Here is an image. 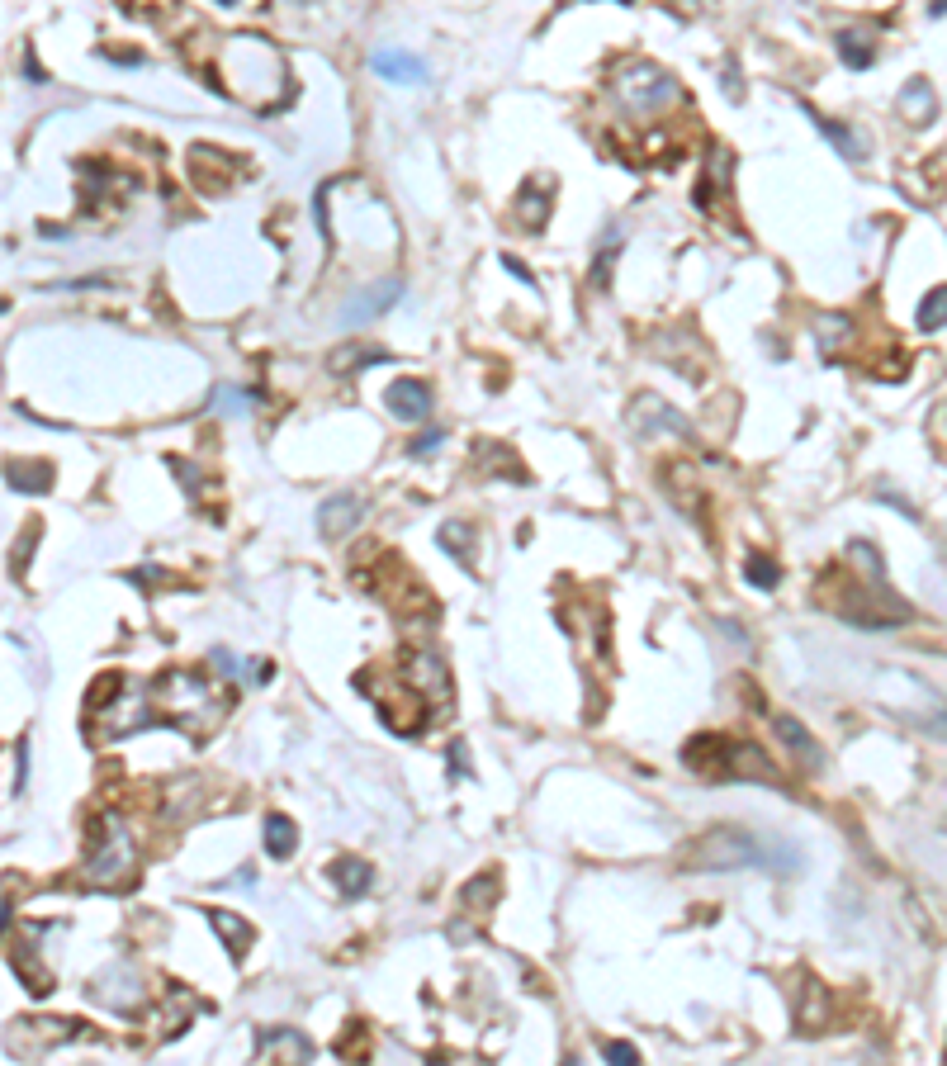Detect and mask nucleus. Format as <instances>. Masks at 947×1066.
<instances>
[{"mask_svg": "<svg viewBox=\"0 0 947 1066\" xmlns=\"http://www.w3.org/2000/svg\"><path fill=\"white\" fill-rule=\"evenodd\" d=\"M687 868H706V872H734V868H772V872H801V853L782 844V839H758L749 830H734V825H720V830L701 834L697 844L687 849Z\"/></svg>", "mask_w": 947, "mask_h": 1066, "instance_id": "obj_1", "label": "nucleus"}, {"mask_svg": "<svg viewBox=\"0 0 947 1066\" xmlns=\"http://www.w3.org/2000/svg\"><path fill=\"white\" fill-rule=\"evenodd\" d=\"M152 702H157V711H166L176 725H185L195 740H204V735L228 716V697H223L209 678H199V673H190V669L161 673L157 687H152Z\"/></svg>", "mask_w": 947, "mask_h": 1066, "instance_id": "obj_2", "label": "nucleus"}, {"mask_svg": "<svg viewBox=\"0 0 947 1066\" xmlns=\"http://www.w3.org/2000/svg\"><path fill=\"white\" fill-rule=\"evenodd\" d=\"M90 886H128L138 877V839H133V825L128 815L119 811H100L95 825H90V853H86V868H81Z\"/></svg>", "mask_w": 947, "mask_h": 1066, "instance_id": "obj_3", "label": "nucleus"}, {"mask_svg": "<svg viewBox=\"0 0 947 1066\" xmlns=\"http://www.w3.org/2000/svg\"><path fill=\"white\" fill-rule=\"evenodd\" d=\"M611 91H616L621 109H626L635 124H654V119H663L673 105H682L678 76L663 72L659 62H644V57H635V62H626V67H616Z\"/></svg>", "mask_w": 947, "mask_h": 1066, "instance_id": "obj_4", "label": "nucleus"}, {"mask_svg": "<svg viewBox=\"0 0 947 1066\" xmlns=\"http://www.w3.org/2000/svg\"><path fill=\"white\" fill-rule=\"evenodd\" d=\"M90 702H95V725H100V735H105V740H119V735H128V730H147V725L157 721L152 687L128 683V678H119V673L100 678V692H95Z\"/></svg>", "mask_w": 947, "mask_h": 1066, "instance_id": "obj_5", "label": "nucleus"}, {"mask_svg": "<svg viewBox=\"0 0 947 1066\" xmlns=\"http://www.w3.org/2000/svg\"><path fill=\"white\" fill-rule=\"evenodd\" d=\"M356 683L365 687V697H370V702H375L379 711H384V721L394 725V730H403V735H412L417 725L427 721L431 706L422 702V697H417V687H412L408 678H398V683H384V678H379V669H370V673H360Z\"/></svg>", "mask_w": 947, "mask_h": 1066, "instance_id": "obj_6", "label": "nucleus"}, {"mask_svg": "<svg viewBox=\"0 0 947 1066\" xmlns=\"http://www.w3.org/2000/svg\"><path fill=\"white\" fill-rule=\"evenodd\" d=\"M711 749L725 763H730V768H725V777H744V782H768V787H782V777H777L772 759L763 754V749H758V744H734V740H720V735H711Z\"/></svg>", "mask_w": 947, "mask_h": 1066, "instance_id": "obj_7", "label": "nucleus"}, {"mask_svg": "<svg viewBox=\"0 0 947 1066\" xmlns=\"http://www.w3.org/2000/svg\"><path fill=\"white\" fill-rule=\"evenodd\" d=\"M403 678L417 687V697L427 706H450V673H446V664H441L436 650H412Z\"/></svg>", "mask_w": 947, "mask_h": 1066, "instance_id": "obj_8", "label": "nucleus"}, {"mask_svg": "<svg viewBox=\"0 0 947 1066\" xmlns=\"http://www.w3.org/2000/svg\"><path fill=\"white\" fill-rule=\"evenodd\" d=\"M403 299V280L398 275H389V280H379V285H370V290H360L346 299V308H341V327H365L375 323L379 313H389V308Z\"/></svg>", "mask_w": 947, "mask_h": 1066, "instance_id": "obj_9", "label": "nucleus"}, {"mask_svg": "<svg viewBox=\"0 0 947 1066\" xmlns=\"http://www.w3.org/2000/svg\"><path fill=\"white\" fill-rule=\"evenodd\" d=\"M730 152L725 147H711V157H706V171H701V185H697V204L706 209V214H715L720 209V199L730 195Z\"/></svg>", "mask_w": 947, "mask_h": 1066, "instance_id": "obj_10", "label": "nucleus"}, {"mask_svg": "<svg viewBox=\"0 0 947 1066\" xmlns=\"http://www.w3.org/2000/svg\"><path fill=\"white\" fill-rule=\"evenodd\" d=\"M360 517H365V503L360 498H351V493H341V498H327L318 512V531L322 536H332V541H341V536H351L360 526Z\"/></svg>", "mask_w": 947, "mask_h": 1066, "instance_id": "obj_11", "label": "nucleus"}, {"mask_svg": "<svg viewBox=\"0 0 947 1066\" xmlns=\"http://www.w3.org/2000/svg\"><path fill=\"white\" fill-rule=\"evenodd\" d=\"M190 171H195V181L204 185V190H223V185L242 171V162H233L228 152H214V147H195V152H190Z\"/></svg>", "mask_w": 947, "mask_h": 1066, "instance_id": "obj_12", "label": "nucleus"}, {"mask_svg": "<svg viewBox=\"0 0 947 1066\" xmlns=\"http://www.w3.org/2000/svg\"><path fill=\"white\" fill-rule=\"evenodd\" d=\"M389 413H394L398 422H427L431 389L422 380H398L394 389H389Z\"/></svg>", "mask_w": 947, "mask_h": 1066, "instance_id": "obj_13", "label": "nucleus"}, {"mask_svg": "<svg viewBox=\"0 0 947 1066\" xmlns=\"http://www.w3.org/2000/svg\"><path fill=\"white\" fill-rule=\"evenodd\" d=\"M5 484L15 488V493H48L53 488V465L48 460H10L5 465Z\"/></svg>", "mask_w": 947, "mask_h": 1066, "instance_id": "obj_14", "label": "nucleus"}, {"mask_svg": "<svg viewBox=\"0 0 947 1066\" xmlns=\"http://www.w3.org/2000/svg\"><path fill=\"white\" fill-rule=\"evenodd\" d=\"M370 67H375L379 76H389V81H422V76H427V62L417 53H403V48H379V53L370 57Z\"/></svg>", "mask_w": 947, "mask_h": 1066, "instance_id": "obj_15", "label": "nucleus"}, {"mask_svg": "<svg viewBox=\"0 0 947 1066\" xmlns=\"http://www.w3.org/2000/svg\"><path fill=\"white\" fill-rule=\"evenodd\" d=\"M772 725H777V740H782V744L791 749V754L801 759V768H820V763H824V749H820L815 740H810V735H805L796 716H777Z\"/></svg>", "mask_w": 947, "mask_h": 1066, "instance_id": "obj_16", "label": "nucleus"}, {"mask_svg": "<svg viewBox=\"0 0 947 1066\" xmlns=\"http://www.w3.org/2000/svg\"><path fill=\"white\" fill-rule=\"evenodd\" d=\"M209 929L223 939L228 958H242L251 948V924L242 920V915H233V910H209Z\"/></svg>", "mask_w": 947, "mask_h": 1066, "instance_id": "obj_17", "label": "nucleus"}, {"mask_svg": "<svg viewBox=\"0 0 947 1066\" xmlns=\"http://www.w3.org/2000/svg\"><path fill=\"white\" fill-rule=\"evenodd\" d=\"M379 361H389V351H384V346L346 342V346H337V351L327 356V370H332V375H351V370H365V365H379Z\"/></svg>", "mask_w": 947, "mask_h": 1066, "instance_id": "obj_18", "label": "nucleus"}, {"mask_svg": "<svg viewBox=\"0 0 947 1066\" xmlns=\"http://www.w3.org/2000/svg\"><path fill=\"white\" fill-rule=\"evenodd\" d=\"M327 877H332V886H337L346 901H356V896H365L370 891V863H360V858H337L332 868H327Z\"/></svg>", "mask_w": 947, "mask_h": 1066, "instance_id": "obj_19", "label": "nucleus"}, {"mask_svg": "<svg viewBox=\"0 0 947 1066\" xmlns=\"http://www.w3.org/2000/svg\"><path fill=\"white\" fill-rule=\"evenodd\" d=\"M810 119H815V128H820L829 143L839 147L843 157H853V162H862L867 152H872V143H867V133H858V128H843V124H834V119H824V114H815L810 109Z\"/></svg>", "mask_w": 947, "mask_h": 1066, "instance_id": "obj_20", "label": "nucleus"}, {"mask_svg": "<svg viewBox=\"0 0 947 1066\" xmlns=\"http://www.w3.org/2000/svg\"><path fill=\"white\" fill-rule=\"evenodd\" d=\"M512 214H517V223L526 228V233H540V228H545V218H550V195H540L536 181L521 185V195H517V204H512Z\"/></svg>", "mask_w": 947, "mask_h": 1066, "instance_id": "obj_21", "label": "nucleus"}, {"mask_svg": "<svg viewBox=\"0 0 947 1066\" xmlns=\"http://www.w3.org/2000/svg\"><path fill=\"white\" fill-rule=\"evenodd\" d=\"M933 109H938V100H933L929 81H924V76H910V86L900 91V114H905L910 124H929Z\"/></svg>", "mask_w": 947, "mask_h": 1066, "instance_id": "obj_22", "label": "nucleus"}, {"mask_svg": "<svg viewBox=\"0 0 947 1066\" xmlns=\"http://www.w3.org/2000/svg\"><path fill=\"white\" fill-rule=\"evenodd\" d=\"M294 849H299V825H294L289 815L270 811L266 815V853L270 858H289Z\"/></svg>", "mask_w": 947, "mask_h": 1066, "instance_id": "obj_23", "label": "nucleus"}, {"mask_svg": "<svg viewBox=\"0 0 947 1066\" xmlns=\"http://www.w3.org/2000/svg\"><path fill=\"white\" fill-rule=\"evenodd\" d=\"M839 53H843V62H848V67H872L876 62V48H872V34H867V29H843L839 34Z\"/></svg>", "mask_w": 947, "mask_h": 1066, "instance_id": "obj_24", "label": "nucleus"}, {"mask_svg": "<svg viewBox=\"0 0 947 1066\" xmlns=\"http://www.w3.org/2000/svg\"><path fill=\"white\" fill-rule=\"evenodd\" d=\"M919 327H924V332L947 327V285H943V290H933V294H924V304H919Z\"/></svg>", "mask_w": 947, "mask_h": 1066, "instance_id": "obj_25", "label": "nucleus"}, {"mask_svg": "<svg viewBox=\"0 0 947 1066\" xmlns=\"http://www.w3.org/2000/svg\"><path fill=\"white\" fill-rule=\"evenodd\" d=\"M441 545H446V550L460 564H474V550H469V526L465 522H446V526H441Z\"/></svg>", "mask_w": 947, "mask_h": 1066, "instance_id": "obj_26", "label": "nucleus"}, {"mask_svg": "<svg viewBox=\"0 0 947 1066\" xmlns=\"http://www.w3.org/2000/svg\"><path fill=\"white\" fill-rule=\"evenodd\" d=\"M744 569H749V583H753V588H777V583H782V569H777V560L758 555V550L749 555V564H744Z\"/></svg>", "mask_w": 947, "mask_h": 1066, "instance_id": "obj_27", "label": "nucleus"}, {"mask_svg": "<svg viewBox=\"0 0 947 1066\" xmlns=\"http://www.w3.org/2000/svg\"><path fill=\"white\" fill-rule=\"evenodd\" d=\"M493 896H498V877H483L479 886H465V905H469V910H488Z\"/></svg>", "mask_w": 947, "mask_h": 1066, "instance_id": "obj_28", "label": "nucleus"}, {"mask_svg": "<svg viewBox=\"0 0 947 1066\" xmlns=\"http://www.w3.org/2000/svg\"><path fill=\"white\" fill-rule=\"evenodd\" d=\"M602 1057H607L611 1066H640V1052L630 1048V1043H607V1048H602Z\"/></svg>", "mask_w": 947, "mask_h": 1066, "instance_id": "obj_29", "label": "nucleus"}, {"mask_svg": "<svg viewBox=\"0 0 947 1066\" xmlns=\"http://www.w3.org/2000/svg\"><path fill=\"white\" fill-rule=\"evenodd\" d=\"M441 441H446V432H441V427H436V432H422V436H417V441H412V446H408V455H412V460H417V455L436 451Z\"/></svg>", "mask_w": 947, "mask_h": 1066, "instance_id": "obj_30", "label": "nucleus"}, {"mask_svg": "<svg viewBox=\"0 0 947 1066\" xmlns=\"http://www.w3.org/2000/svg\"><path fill=\"white\" fill-rule=\"evenodd\" d=\"M171 470H176V474H180V484H185V488H190V493H199V474H195V470H190V465H185V460H180V455H171Z\"/></svg>", "mask_w": 947, "mask_h": 1066, "instance_id": "obj_31", "label": "nucleus"}, {"mask_svg": "<svg viewBox=\"0 0 947 1066\" xmlns=\"http://www.w3.org/2000/svg\"><path fill=\"white\" fill-rule=\"evenodd\" d=\"M128 579H133V583H143V588H152V583H161V569H152V564H147V569H133Z\"/></svg>", "mask_w": 947, "mask_h": 1066, "instance_id": "obj_32", "label": "nucleus"}, {"mask_svg": "<svg viewBox=\"0 0 947 1066\" xmlns=\"http://www.w3.org/2000/svg\"><path fill=\"white\" fill-rule=\"evenodd\" d=\"M502 266H507V271H512V275H517V280H526V285H531V271H526L521 261H512V256H502Z\"/></svg>", "mask_w": 947, "mask_h": 1066, "instance_id": "obj_33", "label": "nucleus"}, {"mask_svg": "<svg viewBox=\"0 0 947 1066\" xmlns=\"http://www.w3.org/2000/svg\"><path fill=\"white\" fill-rule=\"evenodd\" d=\"M24 72H29V81H43V72H38V62H34V53H24Z\"/></svg>", "mask_w": 947, "mask_h": 1066, "instance_id": "obj_34", "label": "nucleus"}, {"mask_svg": "<svg viewBox=\"0 0 947 1066\" xmlns=\"http://www.w3.org/2000/svg\"><path fill=\"white\" fill-rule=\"evenodd\" d=\"M564 1066H578V1062H564Z\"/></svg>", "mask_w": 947, "mask_h": 1066, "instance_id": "obj_35", "label": "nucleus"}]
</instances>
